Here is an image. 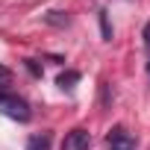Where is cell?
I'll return each instance as SVG.
<instances>
[{
	"mask_svg": "<svg viewBox=\"0 0 150 150\" xmlns=\"http://www.w3.org/2000/svg\"><path fill=\"white\" fill-rule=\"evenodd\" d=\"M0 97H3V86H0Z\"/></svg>",
	"mask_w": 150,
	"mask_h": 150,
	"instance_id": "obj_9",
	"label": "cell"
},
{
	"mask_svg": "<svg viewBox=\"0 0 150 150\" xmlns=\"http://www.w3.org/2000/svg\"><path fill=\"white\" fill-rule=\"evenodd\" d=\"M100 27H103V38L112 41V30H109V21H106V12H100Z\"/></svg>",
	"mask_w": 150,
	"mask_h": 150,
	"instance_id": "obj_7",
	"label": "cell"
},
{
	"mask_svg": "<svg viewBox=\"0 0 150 150\" xmlns=\"http://www.w3.org/2000/svg\"><path fill=\"white\" fill-rule=\"evenodd\" d=\"M44 21H50V24H56V27L68 24V18H62V12H47V15H44Z\"/></svg>",
	"mask_w": 150,
	"mask_h": 150,
	"instance_id": "obj_6",
	"label": "cell"
},
{
	"mask_svg": "<svg viewBox=\"0 0 150 150\" xmlns=\"http://www.w3.org/2000/svg\"><path fill=\"white\" fill-rule=\"evenodd\" d=\"M77 80H80V74H77V71H68V74H62V77H59L56 83H59L62 88H71V86L77 83Z\"/></svg>",
	"mask_w": 150,
	"mask_h": 150,
	"instance_id": "obj_5",
	"label": "cell"
},
{
	"mask_svg": "<svg viewBox=\"0 0 150 150\" xmlns=\"http://www.w3.org/2000/svg\"><path fill=\"white\" fill-rule=\"evenodd\" d=\"M144 44L150 47V21H147V27H144Z\"/></svg>",
	"mask_w": 150,
	"mask_h": 150,
	"instance_id": "obj_8",
	"label": "cell"
},
{
	"mask_svg": "<svg viewBox=\"0 0 150 150\" xmlns=\"http://www.w3.org/2000/svg\"><path fill=\"white\" fill-rule=\"evenodd\" d=\"M0 112L3 115H9V118H15V121H30V106H27V100H21V97H15V94H3L0 97Z\"/></svg>",
	"mask_w": 150,
	"mask_h": 150,
	"instance_id": "obj_1",
	"label": "cell"
},
{
	"mask_svg": "<svg viewBox=\"0 0 150 150\" xmlns=\"http://www.w3.org/2000/svg\"><path fill=\"white\" fill-rule=\"evenodd\" d=\"M27 150H50V135L41 132V135H33L27 141Z\"/></svg>",
	"mask_w": 150,
	"mask_h": 150,
	"instance_id": "obj_4",
	"label": "cell"
},
{
	"mask_svg": "<svg viewBox=\"0 0 150 150\" xmlns=\"http://www.w3.org/2000/svg\"><path fill=\"white\" fill-rule=\"evenodd\" d=\"M106 144L112 150H135V138L124 129V127H115L109 135H106Z\"/></svg>",
	"mask_w": 150,
	"mask_h": 150,
	"instance_id": "obj_2",
	"label": "cell"
},
{
	"mask_svg": "<svg viewBox=\"0 0 150 150\" xmlns=\"http://www.w3.org/2000/svg\"><path fill=\"white\" fill-rule=\"evenodd\" d=\"M88 147H91L88 129H71L62 141V150H88Z\"/></svg>",
	"mask_w": 150,
	"mask_h": 150,
	"instance_id": "obj_3",
	"label": "cell"
}]
</instances>
